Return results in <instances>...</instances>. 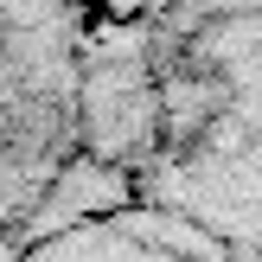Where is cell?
Listing matches in <instances>:
<instances>
[{
  "label": "cell",
  "mask_w": 262,
  "mask_h": 262,
  "mask_svg": "<svg viewBox=\"0 0 262 262\" xmlns=\"http://www.w3.org/2000/svg\"><path fill=\"white\" fill-rule=\"evenodd\" d=\"M77 160L211 262H262V7L83 13Z\"/></svg>",
  "instance_id": "cell-1"
},
{
  "label": "cell",
  "mask_w": 262,
  "mask_h": 262,
  "mask_svg": "<svg viewBox=\"0 0 262 262\" xmlns=\"http://www.w3.org/2000/svg\"><path fill=\"white\" fill-rule=\"evenodd\" d=\"M83 13L0 7V262L26 250L77 166Z\"/></svg>",
  "instance_id": "cell-2"
},
{
  "label": "cell",
  "mask_w": 262,
  "mask_h": 262,
  "mask_svg": "<svg viewBox=\"0 0 262 262\" xmlns=\"http://www.w3.org/2000/svg\"><path fill=\"white\" fill-rule=\"evenodd\" d=\"M13 262H211V256L192 250L141 199H128L109 173L77 160L64 192L51 199L45 224L26 237V250Z\"/></svg>",
  "instance_id": "cell-3"
}]
</instances>
